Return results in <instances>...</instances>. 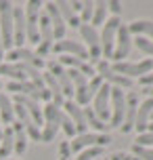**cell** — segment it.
Here are the masks:
<instances>
[{"mask_svg": "<svg viewBox=\"0 0 153 160\" xmlns=\"http://www.w3.org/2000/svg\"><path fill=\"white\" fill-rule=\"evenodd\" d=\"M61 116H63L61 108L55 105L53 101H49V103L42 108V118H44V128L40 131V141L42 143H50L57 137L59 128H61Z\"/></svg>", "mask_w": 153, "mask_h": 160, "instance_id": "6da1fadb", "label": "cell"}, {"mask_svg": "<svg viewBox=\"0 0 153 160\" xmlns=\"http://www.w3.org/2000/svg\"><path fill=\"white\" fill-rule=\"evenodd\" d=\"M42 2L40 0H30L25 4V40H30L32 44L38 47L40 42V34H38V17H40Z\"/></svg>", "mask_w": 153, "mask_h": 160, "instance_id": "7a4b0ae2", "label": "cell"}, {"mask_svg": "<svg viewBox=\"0 0 153 160\" xmlns=\"http://www.w3.org/2000/svg\"><path fill=\"white\" fill-rule=\"evenodd\" d=\"M0 38H2V48H11L13 44V2L2 0L0 2Z\"/></svg>", "mask_w": 153, "mask_h": 160, "instance_id": "3957f363", "label": "cell"}, {"mask_svg": "<svg viewBox=\"0 0 153 160\" xmlns=\"http://www.w3.org/2000/svg\"><path fill=\"white\" fill-rule=\"evenodd\" d=\"M109 141H111V137L107 133H103V135L101 133H82L69 141V150H72V154H78L86 148H105Z\"/></svg>", "mask_w": 153, "mask_h": 160, "instance_id": "277c9868", "label": "cell"}, {"mask_svg": "<svg viewBox=\"0 0 153 160\" xmlns=\"http://www.w3.org/2000/svg\"><path fill=\"white\" fill-rule=\"evenodd\" d=\"M111 72L120 74L124 78H141L145 74L153 72V59H143V61H137V63H130V61H120V63H113L111 65Z\"/></svg>", "mask_w": 153, "mask_h": 160, "instance_id": "5b68a950", "label": "cell"}, {"mask_svg": "<svg viewBox=\"0 0 153 160\" xmlns=\"http://www.w3.org/2000/svg\"><path fill=\"white\" fill-rule=\"evenodd\" d=\"M120 17H109L107 21L103 23V32L99 36L101 40V55L107 59H111L113 55V44H115V34H118V28H120Z\"/></svg>", "mask_w": 153, "mask_h": 160, "instance_id": "8992f818", "label": "cell"}, {"mask_svg": "<svg viewBox=\"0 0 153 160\" xmlns=\"http://www.w3.org/2000/svg\"><path fill=\"white\" fill-rule=\"evenodd\" d=\"M80 34H82V38H84V42H86L84 47H86V53H88V63L95 68V63L103 59V55H101V40H99V34H97V30H95L92 25H88V23L80 25Z\"/></svg>", "mask_w": 153, "mask_h": 160, "instance_id": "52a82bcc", "label": "cell"}, {"mask_svg": "<svg viewBox=\"0 0 153 160\" xmlns=\"http://www.w3.org/2000/svg\"><path fill=\"white\" fill-rule=\"evenodd\" d=\"M92 112L101 122H107L111 116V87L103 82V87L99 88V93L95 95V108Z\"/></svg>", "mask_w": 153, "mask_h": 160, "instance_id": "ba28073f", "label": "cell"}, {"mask_svg": "<svg viewBox=\"0 0 153 160\" xmlns=\"http://www.w3.org/2000/svg\"><path fill=\"white\" fill-rule=\"evenodd\" d=\"M130 47H132V40H130V32L128 28H126V23H120V28H118V34H115V44H113V63H120V61H124L126 57H128L130 53Z\"/></svg>", "mask_w": 153, "mask_h": 160, "instance_id": "9c48e42d", "label": "cell"}, {"mask_svg": "<svg viewBox=\"0 0 153 160\" xmlns=\"http://www.w3.org/2000/svg\"><path fill=\"white\" fill-rule=\"evenodd\" d=\"M126 112V95L118 87H111V116H109V127H122Z\"/></svg>", "mask_w": 153, "mask_h": 160, "instance_id": "30bf717a", "label": "cell"}, {"mask_svg": "<svg viewBox=\"0 0 153 160\" xmlns=\"http://www.w3.org/2000/svg\"><path fill=\"white\" fill-rule=\"evenodd\" d=\"M4 59H8V63H27V65L38 68V70L44 68V59H40V57L36 55L34 51H30V48H11Z\"/></svg>", "mask_w": 153, "mask_h": 160, "instance_id": "8fae6325", "label": "cell"}, {"mask_svg": "<svg viewBox=\"0 0 153 160\" xmlns=\"http://www.w3.org/2000/svg\"><path fill=\"white\" fill-rule=\"evenodd\" d=\"M46 68H49V74L57 80V84L61 87L63 97H72L73 95V87H72V80H69L67 70H65L59 61H49V63H46Z\"/></svg>", "mask_w": 153, "mask_h": 160, "instance_id": "7c38bea8", "label": "cell"}, {"mask_svg": "<svg viewBox=\"0 0 153 160\" xmlns=\"http://www.w3.org/2000/svg\"><path fill=\"white\" fill-rule=\"evenodd\" d=\"M53 51L57 55H72V57H78V59H88V53H86V47L82 42H76V40H59L53 44Z\"/></svg>", "mask_w": 153, "mask_h": 160, "instance_id": "4fadbf2b", "label": "cell"}, {"mask_svg": "<svg viewBox=\"0 0 153 160\" xmlns=\"http://www.w3.org/2000/svg\"><path fill=\"white\" fill-rule=\"evenodd\" d=\"M137 110H138V93L130 91L126 95V112H124V122H122V133L134 131V120H137Z\"/></svg>", "mask_w": 153, "mask_h": 160, "instance_id": "5bb4252c", "label": "cell"}, {"mask_svg": "<svg viewBox=\"0 0 153 160\" xmlns=\"http://www.w3.org/2000/svg\"><path fill=\"white\" fill-rule=\"evenodd\" d=\"M25 42V13L21 7L13 4V44L15 48H23Z\"/></svg>", "mask_w": 153, "mask_h": 160, "instance_id": "9a60e30c", "label": "cell"}, {"mask_svg": "<svg viewBox=\"0 0 153 160\" xmlns=\"http://www.w3.org/2000/svg\"><path fill=\"white\" fill-rule=\"evenodd\" d=\"M61 108H65V114H67V118L73 122L78 135L86 133V118H84V110H82L80 105L76 103V101H72V99H65Z\"/></svg>", "mask_w": 153, "mask_h": 160, "instance_id": "2e32d148", "label": "cell"}, {"mask_svg": "<svg viewBox=\"0 0 153 160\" xmlns=\"http://www.w3.org/2000/svg\"><path fill=\"white\" fill-rule=\"evenodd\" d=\"M46 7V17H49L50 25H53V36L59 40L65 38V32H67V25H65L63 17H61V13H59V8H57L55 2H46L44 4Z\"/></svg>", "mask_w": 153, "mask_h": 160, "instance_id": "e0dca14e", "label": "cell"}, {"mask_svg": "<svg viewBox=\"0 0 153 160\" xmlns=\"http://www.w3.org/2000/svg\"><path fill=\"white\" fill-rule=\"evenodd\" d=\"M153 114V97H147L143 103L138 105L137 110V120H134V128L141 133H147V127H149V118Z\"/></svg>", "mask_w": 153, "mask_h": 160, "instance_id": "ac0fdd59", "label": "cell"}, {"mask_svg": "<svg viewBox=\"0 0 153 160\" xmlns=\"http://www.w3.org/2000/svg\"><path fill=\"white\" fill-rule=\"evenodd\" d=\"M126 28H128L130 34H137V36H143L147 40H153V21H149V19H134Z\"/></svg>", "mask_w": 153, "mask_h": 160, "instance_id": "d6986e66", "label": "cell"}, {"mask_svg": "<svg viewBox=\"0 0 153 160\" xmlns=\"http://www.w3.org/2000/svg\"><path fill=\"white\" fill-rule=\"evenodd\" d=\"M0 120L4 124H13L15 122V105H13V99L0 91Z\"/></svg>", "mask_w": 153, "mask_h": 160, "instance_id": "ffe728a7", "label": "cell"}, {"mask_svg": "<svg viewBox=\"0 0 153 160\" xmlns=\"http://www.w3.org/2000/svg\"><path fill=\"white\" fill-rule=\"evenodd\" d=\"M13 152H15V137H13V127H7L4 131H2V137H0V160L8 158Z\"/></svg>", "mask_w": 153, "mask_h": 160, "instance_id": "44dd1931", "label": "cell"}, {"mask_svg": "<svg viewBox=\"0 0 153 160\" xmlns=\"http://www.w3.org/2000/svg\"><path fill=\"white\" fill-rule=\"evenodd\" d=\"M57 8H59V13H61V17H63L65 25H72V28H80L82 21L80 17H78V13H73L72 8V2H55Z\"/></svg>", "mask_w": 153, "mask_h": 160, "instance_id": "7402d4cb", "label": "cell"}, {"mask_svg": "<svg viewBox=\"0 0 153 160\" xmlns=\"http://www.w3.org/2000/svg\"><path fill=\"white\" fill-rule=\"evenodd\" d=\"M13 137H15V154H25L27 150V133L19 122H13Z\"/></svg>", "mask_w": 153, "mask_h": 160, "instance_id": "603a6c76", "label": "cell"}, {"mask_svg": "<svg viewBox=\"0 0 153 160\" xmlns=\"http://www.w3.org/2000/svg\"><path fill=\"white\" fill-rule=\"evenodd\" d=\"M84 118H86V127H92V128H95V133H101V135H103L105 131L109 128V124L101 122V120L95 116L92 108H86V110H84Z\"/></svg>", "mask_w": 153, "mask_h": 160, "instance_id": "cb8c5ba5", "label": "cell"}, {"mask_svg": "<svg viewBox=\"0 0 153 160\" xmlns=\"http://www.w3.org/2000/svg\"><path fill=\"white\" fill-rule=\"evenodd\" d=\"M92 28H97V25H103L107 21V2H95V11H92Z\"/></svg>", "mask_w": 153, "mask_h": 160, "instance_id": "d4e9b609", "label": "cell"}, {"mask_svg": "<svg viewBox=\"0 0 153 160\" xmlns=\"http://www.w3.org/2000/svg\"><path fill=\"white\" fill-rule=\"evenodd\" d=\"M132 156L138 160H153V148H143V145L132 143Z\"/></svg>", "mask_w": 153, "mask_h": 160, "instance_id": "484cf974", "label": "cell"}, {"mask_svg": "<svg viewBox=\"0 0 153 160\" xmlns=\"http://www.w3.org/2000/svg\"><path fill=\"white\" fill-rule=\"evenodd\" d=\"M103 150H105V148H86V150L78 152L76 160H92V158H99V156L103 154Z\"/></svg>", "mask_w": 153, "mask_h": 160, "instance_id": "4316f807", "label": "cell"}, {"mask_svg": "<svg viewBox=\"0 0 153 160\" xmlns=\"http://www.w3.org/2000/svg\"><path fill=\"white\" fill-rule=\"evenodd\" d=\"M134 44L138 47V51H143L145 55L153 57V40H147V38H143V36H137Z\"/></svg>", "mask_w": 153, "mask_h": 160, "instance_id": "83f0119b", "label": "cell"}, {"mask_svg": "<svg viewBox=\"0 0 153 160\" xmlns=\"http://www.w3.org/2000/svg\"><path fill=\"white\" fill-rule=\"evenodd\" d=\"M61 128L65 131V135H67V137H76V135H78V131H76V127H73V122L67 118V114L61 116Z\"/></svg>", "mask_w": 153, "mask_h": 160, "instance_id": "f1b7e54d", "label": "cell"}, {"mask_svg": "<svg viewBox=\"0 0 153 160\" xmlns=\"http://www.w3.org/2000/svg\"><path fill=\"white\" fill-rule=\"evenodd\" d=\"M103 87V78L101 76H95V78H90L88 82V97L90 99H95V95L99 93V88Z\"/></svg>", "mask_w": 153, "mask_h": 160, "instance_id": "f546056e", "label": "cell"}, {"mask_svg": "<svg viewBox=\"0 0 153 160\" xmlns=\"http://www.w3.org/2000/svg\"><path fill=\"white\" fill-rule=\"evenodd\" d=\"M92 11H95V2H84V7H82V15H80V21L82 23H88L90 19H92Z\"/></svg>", "mask_w": 153, "mask_h": 160, "instance_id": "4dcf8cb0", "label": "cell"}, {"mask_svg": "<svg viewBox=\"0 0 153 160\" xmlns=\"http://www.w3.org/2000/svg\"><path fill=\"white\" fill-rule=\"evenodd\" d=\"M137 145H143V148H153V133L151 131H147V133H141L137 137Z\"/></svg>", "mask_w": 153, "mask_h": 160, "instance_id": "1f68e13d", "label": "cell"}, {"mask_svg": "<svg viewBox=\"0 0 153 160\" xmlns=\"http://www.w3.org/2000/svg\"><path fill=\"white\" fill-rule=\"evenodd\" d=\"M59 160H72L69 141H61V143H59Z\"/></svg>", "mask_w": 153, "mask_h": 160, "instance_id": "d6a6232c", "label": "cell"}, {"mask_svg": "<svg viewBox=\"0 0 153 160\" xmlns=\"http://www.w3.org/2000/svg\"><path fill=\"white\" fill-rule=\"evenodd\" d=\"M103 160H138V158H134V156H132V154L115 152V154H109V156H105Z\"/></svg>", "mask_w": 153, "mask_h": 160, "instance_id": "836d02e7", "label": "cell"}, {"mask_svg": "<svg viewBox=\"0 0 153 160\" xmlns=\"http://www.w3.org/2000/svg\"><path fill=\"white\" fill-rule=\"evenodd\" d=\"M107 13H111L113 17H120L122 13V4L118 0H111V2H107Z\"/></svg>", "mask_w": 153, "mask_h": 160, "instance_id": "e575fe53", "label": "cell"}, {"mask_svg": "<svg viewBox=\"0 0 153 160\" xmlns=\"http://www.w3.org/2000/svg\"><path fill=\"white\" fill-rule=\"evenodd\" d=\"M141 84H143V87H153V72L141 76Z\"/></svg>", "mask_w": 153, "mask_h": 160, "instance_id": "d590c367", "label": "cell"}, {"mask_svg": "<svg viewBox=\"0 0 153 160\" xmlns=\"http://www.w3.org/2000/svg\"><path fill=\"white\" fill-rule=\"evenodd\" d=\"M82 7H84V2H72L73 13H78V11H82Z\"/></svg>", "mask_w": 153, "mask_h": 160, "instance_id": "8d00e7d4", "label": "cell"}, {"mask_svg": "<svg viewBox=\"0 0 153 160\" xmlns=\"http://www.w3.org/2000/svg\"><path fill=\"white\" fill-rule=\"evenodd\" d=\"M143 95H149V97H153V87H143V91H141Z\"/></svg>", "mask_w": 153, "mask_h": 160, "instance_id": "74e56055", "label": "cell"}, {"mask_svg": "<svg viewBox=\"0 0 153 160\" xmlns=\"http://www.w3.org/2000/svg\"><path fill=\"white\" fill-rule=\"evenodd\" d=\"M4 59V48H2V38H0V61Z\"/></svg>", "mask_w": 153, "mask_h": 160, "instance_id": "f35d334b", "label": "cell"}, {"mask_svg": "<svg viewBox=\"0 0 153 160\" xmlns=\"http://www.w3.org/2000/svg\"><path fill=\"white\" fill-rule=\"evenodd\" d=\"M147 128H149V131H151V133H153V122H151V124H149V127H147Z\"/></svg>", "mask_w": 153, "mask_h": 160, "instance_id": "ab89813d", "label": "cell"}, {"mask_svg": "<svg viewBox=\"0 0 153 160\" xmlns=\"http://www.w3.org/2000/svg\"><path fill=\"white\" fill-rule=\"evenodd\" d=\"M0 137H2V127H0Z\"/></svg>", "mask_w": 153, "mask_h": 160, "instance_id": "60d3db41", "label": "cell"}, {"mask_svg": "<svg viewBox=\"0 0 153 160\" xmlns=\"http://www.w3.org/2000/svg\"><path fill=\"white\" fill-rule=\"evenodd\" d=\"M0 88H2V80H0Z\"/></svg>", "mask_w": 153, "mask_h": 160, "instance_id": "b9f144b4", "label": "cell"}, {"mask_svg": "<svg viewBox=\"0 0 153 160\" xmlns=\"http://www.w3.org/2000/svg\"><path fill=\"white\" fill-rule=\"evenodd\" d=\"M4 160H13V158H4Z\"/></svg>", "mask_w": 153, "mask_h": 160, "instance_id": "7bdbcfd3", "label": "cell"}, {"mask_svg": "<svg viewBox=\"0 0 153 160\" xmlns=\"http://www.w3.org/2000/svg\"><path fill=\"white\" fill-rule=\"evenodd\" d=\"M151 118H153V114H151Z\"/></svg>", "mask_w": 153, "mask_h": 160, "instance_id": "ee69618b", "label": "cell"}]
</instances>
